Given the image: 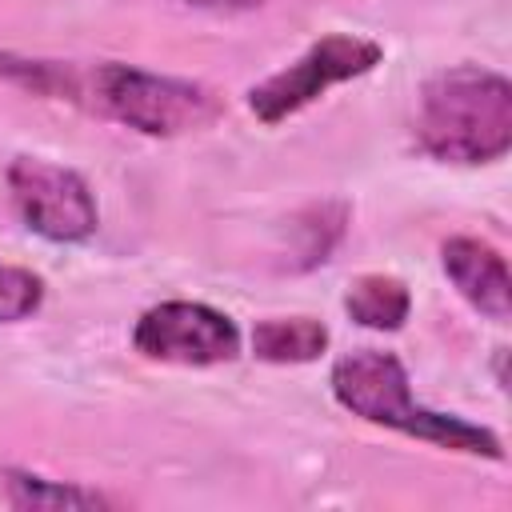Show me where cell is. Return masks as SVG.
I'll return each mask as SVG.
<instances>
[{
  "instance_id": "obj_1",
  "label": "cell",
  "mask_w": 512,
  "mask_h": 512,
  "mask_svg": "<svg viewBox=\"0 0 512 512\" xmlns=\"http://www.w3.org/2000/svg\"><path fill=\"white\" fill-rule=\"evenodd\" d=\"M416 144L444 164H488L512 148V84L480 64L436 72L420 88Z\"/></svg>"
},
{
  "instance_id": "obj_2",
  "label": "cell",
  "mask_w": 512,
  "mask_h": 512,
  "mask_svg": "<svg viewBox=\"0 0 512 512\" xmlns=\"http://www.w3.org/2000/svg\"><path fill=\"white\" fill-rule=\"evenodd\" d=\"M328 380H332L336 404L348 408L352 416L368 420V424L396 428V432L420 436V440H428L436 448L464 452V456H488V460L504 456L500 436L492 428H480L472 420L444 416V412H432V408L416 404L408 372L392 352H380V348L348 352V356H340L332 364Z\"/></svg>"
},
{
  "instance_id": "obj_3",
  "label": "cell",
  "mask_w": 512,
  "mask_h": 512,
  "mask_svg": "<svg viewBox=\"0 0 512 512\" xmlns=\"http://www.w3.org/2000/svg\"><path fill=\"white\" fill-rule=\"evenodd\" d=\"M56 100H80L96 112L136 128L144 136H180L208 128L220 116L216 92L192 80L144 72L132 64H96L92 72H76L68 64L56 68Z\"/></svg>"
},
{
  "instance_id": "obj_4",
  "label": "cell",
  "mask_w": 512,
  "mask_h": 512,
  "mask_svg": "<svg viewBox=\"0 0 512 512\" xmlns=\"http://www.w3.org/2000/svg\"><path fill=\"white\" fill-rule=\"evenodd\" d=\"M380 56H384V48L376 40L332 32V36L316 40L300 60H292L288 68H280L276 76L256 84L248 92V108L256 112L260 124H280V120L296 116L300 108H308L312 100H320L332 84L368 76L380 64Z\"/></svg>"
},
{
  "instance_id": "obj_5",
  "label": "cell",
  "mask_w": 512,
  "mask_h": 512,
  "mask_svg": "<svg viewBox=\"0 0 512 512\" xmlns=\"http://www.w3.org/2000/svg\"><path fill=\"white\" fill-rule=\"evenodd\" d=\"M8 192L20 220L52 244H80L100 224L96 196L72 168L36 156H16L8 164Z\"/></svg>"
},
{
  "instance_id": "obj_6",
  "label": "cell",
  "mask_w": 512,
  "mask_h": 512,
  "mask_svg": "<svg viewBox=\"0 0 512 512\" xmlns=\"http://www.w3.org/2000/svg\"><path fill=\"white\" fill-rule=\"evenodd\" d=\"M132 344L148 360L208 368V364H224L240 352V328L232 324V316H224L212 304L164 300L136 320Z\"/></svg>"
},
{
  "instance_id": "obj_7",
  "label": "cell",
  "mask_w": 512,
  "mask_h": 512,
  "mask_svg": "<svg viewBox=\"0 0 512 512\" xmlns=\"http://www.w3.org/2000/svg\"><path fill=\"white\" fill-rule=\"evenodd\" d=\"M440 264H444V276L456 284V292L476 312H484L488 320H500V324L512 316L508 264L492 244H484L476 236H452L440 248Z\"/></svg>"
},
{
  "instance_id": "obj_8",
  "label": "cell",
  "mask_w": 512,
  "mask_h": 512,
  "mask_svg": "<svg viewBox=\"0 0 512 512\" xmlns=\"http://www.w3.org/2000/svg\"><path fill=\"white\" fill-rule=\"evenodd\" d=\"M344 312L356 324H364V328L396 332L408 320V312H412V296H408V284L404 280L384 276V272H368V276H356L348 284Z\"/></svg>"
},
{
  "instance_id": "obj_9",
  "label": "cell",
  "mask_w": 512,
  "mask_h": 512,
  "mask_svg": "<svg viewBox=\"0 0 512 512\" xmlns=\"http://www.w3.org/2000/svg\"><path fill=\"white\" fill-rule=\"evenodd\" d=\"M328 348V328L312 316H272L252 328V352L268 364H308Z\"/></svg>"
},
{
  "instance_id": "obj_10",
  "label": "cell",
  "mask_w": 512,
  "mask_h": 512,
  "mask_svg": "<svg viewBox=\"0 0 512 512\" xmlns=\"http://www.w3.org/2000/svg\"><path fill=\"white\" fill-rule=\"evenodd\" d=\"M4 492H8L12 508H108L112 504L108 496H100L92 488L56 484V480H44V476L20 472V468L4 472Z\"/></svg>"
},
{
  "instance_id": "obj_11",
  "label": "cell",
  "mask_w": 512,
  "mask_h": 512,
  "mask_svg": "<svg viewBox=\"0 0 512 512\" xmlns=\"http://www.w3.org/2000/svg\"><path fill=\"white\" fill-rule=\"evenodd\" d=\"M44 304V280L28 268L0 260V324H16Z\"/></svg>"
},
{
  "instance_id": "obj_12",
  "label": "cell",
  "mask_w": 512,
  "mask_h": 512,
  "mask_svg": "<svg viewBox=\"0 0 512 512\" xmlns=\"http://www.w3.org/2000/svg\"><path fill=\"white\" fill-rule=\"evenodd\" d=\"M188 8H208V12H248V8H260L264 0H180Z\"/></svg>"
}]
</instances>
